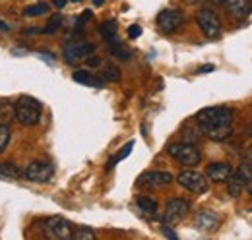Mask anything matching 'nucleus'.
I'll list each match as a JSON object with an SVG mask.
<instances>
[{
    "label": "nucleus",
    "instance_id": "4be33fe9",
    "mask_svg": "<svg viewBox=\"0 0 252 240\" xmlns=\"http://www.w3.org/2000/svg\"><path fill=\"white\" fill-rule=\"evenodd\" d=\"M47 12H49V6H47L45 2H39V4L28 6V8L24 10V16H28V18H35V16H43V14H47Z\"/></svg>",
    "mask_w": 252,
    "mask_h": 240
},
{
    "label": "nucleus",
    "instance_id": "f8f14e48",
    "mask_svg": "<svg viewBox=\"0 0 252 240\" xmlns=\"http://www.w3.org/2000/svg\"><path fill=\"white\" fill-rule=\"evenodd\" d=\"M194 225H196V229L210 233V231H216V229L221 225V217L216 213V211L202 210L196 213V217H194Z\"/></svg>",
    "mask_w": 252,
    "mask_h": 240
},
{
    "label": "nucleus",
    "instance_id": "c9c22d12",
    "mask_svg": "<svg viewBox=\"0 0 252 240\" xmlns=\"http://www.w3.org/2000/svg\"><path fill=\"white\" fill-rule=\"evenodd\" d=\"M53 2H55V8H59V10H61V8L66 6V2H68V0H53Z\"/></svg>",
    "mask_w": 252,
    "mask_h": 240
},
{
    "label": "nucleus",
    "instance_id": "0eeeda50",
    "mask_svg": "<svg viewBox=\"0 0 252 240\" xmlns=\"http://www.w3.org/2000/svg\"><path fill=\"white\" fill-rule=\"evenodd\" d=\"M158 30L165 35L169 33H175L183 24H185V14L181 10H173V8H167V10H161L158 14Z\"/></svg>",
    "mask_w": 252,
    "mask_h": 240
},
{
    "label": "nucleus",
    "instance_id": "a211bd4d",
    "mask_svg": "<svg viewBox=\"0 0 252 240\" xmlns=\"http://www.w3.org/2000/svg\"><path fill=\"white\" fill-rule=\"evenodd\" d=\"M136 206H138V210L142 211L144 215H148V217H156L158 215V202L148 198V196H140L136 200Z\"/></svg>",
    "mask_w": 252,
    "mask_h": 240
},
{
    "label": "nucleus",
    "instance_id": "9d476101",
    "mask_svg": "<svg viewBox=\"0 0 252 240\" xmlns=\"http://www.w3.org/2000/svg\"><path fill=\"white\" fill-rule=\"evenodd\" d=\"M177 182L187 188L189 192H194V194H204L208 192V179L198 173V171H183L179 177H177Z\"/></svg>",
    "mask_w": 252,
    "mask_h": 240
},
{
    "label": "nucleus",
    "instance_id": "ea45409f",
    "mask_svg": "<svg viewBox=\"0 0 252 240\" xmlns=\"http://www.w3.org/2000/svg\"><path fill=\"white\" fill-rule=\"evenodd\" d=\"M190 2H206V0H190Z\"/></svg>",
    "mask_w": 252,
    "mask_h": 240
},
{
    "label": "nucleus",
    "instance_id": "aec40b11",
    "mask_svg": "<svg viewBox=\"0 0 252 240\" xmlns=\"http://www.w3.org/2000/svg\"><path fill=\"white\" fill-rule=\"evenodd\" d=\"M109 53L115 57V59L119 60H130L132 57V53H130V49H126L125 45L121 43V41H117V43H113V45H109Z\"/></svg>",
    "mask_w": 252,
    "mask_h": 240
},
{
    "label": "nucleus",
    "instance_id": "7ed1b4c3",
    "mask_svg": "<svg viewBox=\"0 0 252 240\" xmlns=\"http://www.w3.org/2000/svg\"><path fill=\"white\" fill-rule=\"evenodd\" d=\"M167 153L179 161L181 165H187V167H192V165H198L202 161V151L198 150L194 144H189V142H179V144H171L167 148Z\"/></svg>",
    "mask_w": 252,
    "mask_h": 240
},
{
    "label": "nucleus",
    "instance_id": "f03ea898",
    "mask_svg": "<svg viewBox=\"0 0 252 240\" xmlns=\"http://www.w3.org/2000/svg\"><path fill=\"white\" fill-rule=\"evenodd\" d=\"M43 107L32 95H22L14 105V119L22 126H35L41 120Z\"/></svg>",
    "mask_w": 252,
    "mask_h": 240
},
{
    "label": "nucleus",
    "instance_id": "f704fd0d",
    "mask_svg": "<svg viewBox=\"0 0 252 240\" xmlns=\"http://www.w3.org/2000/svg\"><path fill=\"white\" fill-rule=\"evenodd\" d=\"M245 159H247V161H252V144L247 148V151H245Z\"/></svg>",
    "mask_w": 252,
    "mask_h": 240
},
{
    "label": "nucleus",
    "instance_id": "b1692460",
    "mask_svg": "<svg viewBox=\"0 0 252 240\" xmlns=\"http://www.w3.org/2000/svg\"><path fill=\"white\" fill-rule=\"evenodd\" d=\"M72 239L76 240H94L95 233L90 227H76V231H72Z\"/></svg>",
    "mask_w": 252,
    "mask_h": 240
},
{
    "label": "nucleus",
    "instance_id": "4c0bfd02",
    "mask_svg": "<svg viewBox=\"0 0 252 240\" xmlns=\"http://www.w3.org/2000/svg\"><path fill=\"white\" fill-rule=\"evenodd\" d=\"M103 2H105V0H94V4H95V6H101Z\"/></svg>",
    "mask_w": 252,
    "mask_h": 240
},
{
    "label": "nucleus",
    "instance_id": "2f4dec72",
    "mask_svg": "<svg viewBox=\"0 0 252 240\" xmlns=\"http://www.w3.org/2000/svg\"><path fill=\"white\" fill-rule=\"evenodd\" d=\"M214 70H216L214 64H204V66H200V68L196 70V74H210V72H214Z\"/></svg>",
    "mask_w": 252,
    "mask_h": 240
},
{
    "label": "nucleus",
    "instance_id": "4468645a",
    "mask_svg": "<svg viewBox=\"0 0 252 240\" xmlns=\"http://www.w3.org/2000/svg\"><path fill=\"white\" fill-rule=\"evenodd\" d=\"M231 173H233V169L227 163H212L206 169V177L210 180H214V182H225L231 177Z\"/></svg>",
    "mask_w": 252,
    "mask_h": 240
},
{
    "label": "nucleus",
    "instance_id": "a19ab883",
    "mask_svg": "<svg viewBox=\"0 0 252 240\" xmlns=\"http://www.w3.org/2000/svg\"><path fill=\"white\" fill-rule=\"evenodd\" d=\"M74 2H80V0H74Z\"/></svg>",
    "mask_w": 252,
    "mask_h": 240
},
{
    "label": "nucleus",
    "instance_id": "e433bc0d",
    "mask_svg": "<svg viewBox=\"0 0 252 240\" xmlns=\"http://www.w3.org/2000/svg\"><path fill=\"white\" fill-rule=\"evenodd\" d=\"M0 31H10V26L6 22H2V20H0Z\"/></svg>",
    "mask_w": 252,
    "mask_h": 240
},
{
    "label": "nucleus",
    "instance_id": "c756f323",
    "mask_svg": "<svg viewBox=\"0 0 252 240\" xmlns=\"http://www.w3.org/2000/svg\"><path fill=\"white\" fill-rule=\"evenodd\" d=\"M140 35H142V28L140 26H130L128 28V37L130 39H138Z\"/></svg>",
    "mask_w": 252,
    "mask_h": 240
},
{
    "label": "nucleus",
    "instance_id": "cd10ccee",
    "mask_svg": "<svg viewBox=\"0 0 252 240\" xmlns=\"http://www.w3.org/2000/svg\"><path fill=\"white\" fill-rule=\"evenodd\" d=\"M202 136V130H200V126L198 128H190V126H187L185 128V134H183V142H189V144H194L198 138Z\"/></svg>",
    "mask_w": 252,
    "mask_h": 240
},
{
    "label": "nucleus",
    "instance_id": "6e6552de",
    "mask_svg": "<svg viewBox=\"0 0 252 240\" xmlns=\"http://www.w3.org/2000/svg\"><path fill=\"white\" fill-rule=\"evenodd\" d=\"M190 211V202L183 200V198H175V200H169L165 211H163V223L165 225H177L181 223L187 213Z\"/></svg>",
    "mask_w": 252,
    "mask_h": 240
},
{
    "label": "nucleus",
    "instance_id": "9b49d317",
    "mask_svg": "<svg viewBox=\"0 0 252 240\" xmlns=\"http://www.w3.org/2000/svg\"><path fill=\"white\" fill-rule=\"evenodd\" d=\"M173 182L171 173H165V171H150V173H144L140 179H138V186L140 188H146V190H158V188H165Z\"/></svg>",
    "mask_w": 252,
    "mask_h": 240
},
{
    "label": "nucleus",
    "instance_id": "a878e982",
    "mask_svg": "<svg viewBox=\"0 0 252 240\" xmlns=\"http://www.w3.org/2000/svg\"><path fill=\"white\" fill-rule=\"evenodd\" d=\"M235 173L249 184V182L252 180V161H245L243 165H239V169H237Z\"/></svg>",
    "mask_w": 252,
    "mask_h": 240
},
{
    "label": "nucleus",
    "instance_id": "c85d7f7f",
    "mask_svg": "<svg viewBox=\"0 0 252 240\" xmlns=\"http://www.w3.org/2000/svg\"><path fill=\"white\" fill-rule=\"evenodd\" d=\"M12 120L14 119V107L8 103H0V120Z\"/></svg>",
    "mask_w": 252,
    "mask_h": 240
},
{
    "label": "nucleus",
    "instance_id": "dca6fc26",
    "mask_svg": "<svg viewBox=\"0 0 252 240\" xmlns=\"http://www.w3.org/2000/svg\"><path fill=\"white\" fill-rule=\"evenodd\" d=\"M99 33H101V37L105 39L107 45H113V43L119 41V37H117V33H119V24H117L115 20L103 22V24L99 26Z\"/></svg>",
    "mask_w": 252,
    "mask_h": 240
},
{
    "label": "nucleus",
    "instance_id": "7c9ffc66",
    "mask_svg": "<svg viewBox=\"0 0 252 240\" xmlns=\"http://www.w3.org/2000/svg\"><path fill=\"white\" fill-rule=\"evenodd\" d=\"M92 18H94L92 10H86V12H84V14L78 18V28H82V24H86V22H88V20H92Z\"/></svg>",
    "mask_w": 252,
    "mask_h": 240
},
{
    "label": "nucleus",
    "instance_id": "20e7f679",
    "mask_svg": "<svg viewBox=\"0 0 252 240\" xmlns=\"http://www.w3.org/2000/svg\"><path fill=\"white\" fill-rule=\"evenodd\" d=\"M72 225H70V221H66L64 217H59V215H55V217H47L45 221H43V233H45V237L51 240H68L72 239Z\"/></svg>",
    "mask_w": 252,
    "mask_h": 240
},
{
    "label": "nucleus",
    "instance_id": "1a4fd4ad",
    "mask_svg": "<svg viewBox=\"0 0 252 240\" xmlns=\"http://www.w3.org/2000/svg\"><path fill=\"white\" fill-rule=\"evenodd\" d=\"M94 53V45L88 41H70L64 45L63 57L68 64H76Z\"/></svg>",
    "mask_w": 252,
    "mask_h": 240
},
{
    "label": "nucleus",
    "instance_id": "393cba45",
    "mask_svg": "<svg viewBox=\"0 0 252 240\" xmlns=\"http://www.w3.org/2000/svg\"><path fill=\"white\" fill-rule=\"evenodd\" d=\"M10 138H12V130H10V126H8V124H0V153L8 148Z\"/></svg>",
    "mask_w": 252,
    "mask_h": 240
},
{
    "label": "nucleus",
    "instance_id": "2eb2a0df",
    "mask_svg": "<svg viewBox=\"0 0 252 240\" xmlns=\"http://www.w3.org/2000/svg\"><path fill=\"white\" fill-rule=\"evenodd\" d=\"M74 82L78 84H84V86H90V88H95V90H101L105 86V80L103 78H95L92 72H86V70H78L74 72Z\"/></svg>",
    "mask_w": 252,
    "mask_h": 240
},
{
    "label": "nucleus",
    "instance_id": "6ab92c4d",
    "mask_svg": "<svg viewBox=\"0 0 252 240\" xmlns=\"http://www.w3.org/2000/svg\"><path fill=\"white\" fill-rule=\"evenodd\" d=\"M24 173L14 163H0V179L2 180H18Z\"/></svg>",
    "mask_w": 252,
    "mask_h": 240
},
{
    "label": "nucleus",
    "instance_id": "f3484780",
    "mask_svg": "<svg viewBox=\"0 0 252 240\" xmlns=\"http://www.w3.org/2000/svg\"><path fill=\"white\" fill-rule=\"evenodd\" d=\"M245 186H247V182L241 179L237 173H231V177L227 179V192H229L231 198H239L241 192L245 190Z\"/></svg>",
    "mask_w": 252,
    "mask_h": 240
},
{
    "label": "nucleus",
    "instance_id": "412c9836",
    "mask_svg": "<svg viewBox=\"0 0 252 240\" xmlns=\"http://www.w3.org/2000/svg\"><path fill=\"white\" fill-rule=\"evenodd\" d=\"M132 148H134V142H128V144H126L125 148L119 151V153H117L115 157H111V159H109V163L105 165V169H107V171H111V169H113V167H115V165H117L119 161L126 159V157H128V155L132 153Z\"/></svg>",
    "mask_w": 252,
    "mask_h": 240
},
{
    "label": "nucleus",
    "instance_id": "72a5a7b5",
    "mask_svg": "<svg viewBox=\"0 0 252 240\" xmlns=\"http://www.w3.org/2000/svg\"><path fill=\"white\" fill-rule=\"evenodd\" d=\"M163 235H165V237H169V239H177V235H175L171 229H167V225H163Z\"/></svg>",
    "mask_w": 252,
    "mask_h": 240
},
{
    "label": "nucleus",
    "instance_id": "bb28decb",
    "mask_svg": "<svg viewBox=\"0 0 252 240\" xmlns=\"http://www.w3.org/2000/svg\"><path fill=\"white\" fill-rule=\"evenodd\" d=\"M63 26V16L61 14H55L51 20H49V24L43 28V33H47V35H51V33H55V31L59 30Z\"/></svg>",
    "mask_w": 252,
    "mask_h": 240
},
{
    "label": "nucleus",
    "instance_id": "423d86ee",
    "mask_svg": "<svg viewBox=\"0 0 252 240\" xmlns=\"http://www.w3.org/2000/svg\"><path fill=\"white\" fill-rule=\"evenodd\" d=\"M26 180L30 182H37V184H45L55 177V165L49 161H33L30 163V167L24 171L22 175Z\"/></svg>",
    "mask_w": 252,
    "mask_h": 240
},
{
    "label": "nucleus",
    "instance_id": "ddd939ff",
    "mask_svg": "<svg viewBox=\"0 0 252 240\" xmlns=\"http://www.w3.org/2000/svg\"><path fill=\"white\" fill-rule=\"evenodd\" d=\"M223 8L229 16L243 20L252 12V0H223Z\"/></svg>",
    "mask_w": 252,
    "mask_h": 240
},
{
    "label": "nucleus",
    "instance_id": "f257e3e1",
    "mask_svg": "<svg viewBox=\"0 0 252 240\" xmlns=\"http://www.w3.org/2000/svg\"><path fill=\"white\" fill-rule=\"evenodd\" d=\"M202 134L214 142H223L233 136V111L227 107H206L196 115Z\"/></svg>",
    "mask_w": 252,
    "mask_h": 240
},
{
    "label": "nucleus",
    "instance_id": "58836bf2",
    "mask_svg": "<svg viewBox=\"0 0 252 240\" xmlns=\"http://www.w3.org/2000/svg\"><path fill=\"white\" fill-rule=\"evenodd\" d=\"M249 194H251V198H252V180L249 182Z\"/></svg>",
    "mask_w": 252,
    "mask_h": 240
},
{
    "label": "nucleus",
    "instance_id": "5701e85b",
    "mask_svg": "<svg viewBox=\"0 0 252 240\" xmlns=\"http://www.w3.org/2000/svg\"><path fill=\"white\" fill-rule=\"evenodd\" d=\"M103 80H105V82H119V80H121L119 68L113 66V64H107V66L103 68Z\"/></svg>",
    "mask_w": 252,
    "mask_h": 240
},
{
    "label": "nucleus",
    "instance_id": "473e14b6",
    "mask_svg": "<svg viewBox=\"0 0 252 240\" xmlns=\"http://www.w3.org/2000/svg\"><path fill=\"white\" fill-rule=\"evenodd\" d=\"M86 64L92 66V68H95V66L101 64V59H99V57H86Z\"/></svg>",
    "mask_w": 252,
    "mask_h": 240
},
{
    "label": "nucleus",
    "instance_id": "39448f33",
    "mask_svg": "<svg viewBox=\"0 0 252 240\" xmlns=\"http://www.w3.org/2000/svg\"><path fill=\"white\" fill-rule=\"evenodd\" d=\"M196 22H198V28L202 30V33L208 39H218L221 35V20L214 10H208V8L200 10L196 16Z\"/></svg>",
    "mask_w": 252,
    "mask_h": 240
}]
</instances>
